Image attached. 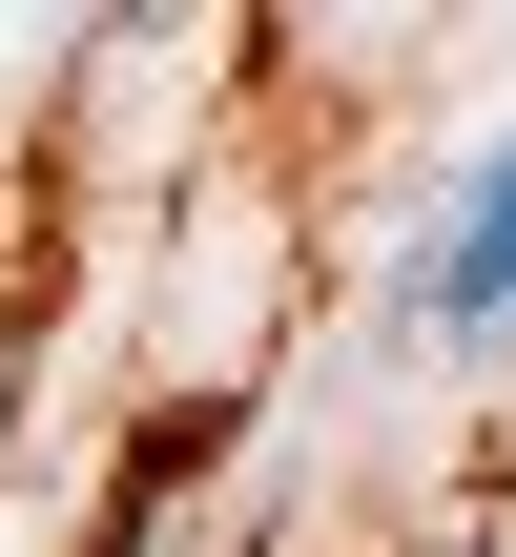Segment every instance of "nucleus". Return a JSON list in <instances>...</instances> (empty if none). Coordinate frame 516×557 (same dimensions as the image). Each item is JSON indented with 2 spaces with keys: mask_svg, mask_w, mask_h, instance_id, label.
<instances>
[{
  "mask_svg": "<svg viewBox=\"0 0 516 557\" xmlns=\"http://www.w3.org/2000/svg\"><path fill=\"white\" fill-rule=\"evenodd\" d=\"M414 310H434V331H496V310H516V165L476 186V227L434 248V289H414Z\"/></svg>",
  "mask_w": 516,
  "mask_h": 557,
  "instance_id": "obj_1",
  "label": "nucleus"
}]
</instances>
